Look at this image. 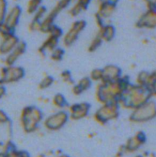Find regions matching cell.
I'll use <instances>...</instances> for the list:
<instances>
[{"mask_svg":"<svg viewBox=\"0 0 156 157\" xmlns=\"http://www.w3.org/2000/svg\"><path fill=\"white\" fill-rule=\"evenodd\" d=\"M0 77V85L6 83H11L17 81L24 76V71L21 67L14 66H6L1 71Z\"/></svg>","mask_w":156,"mask_h":157,"instance_id":"cell-1","label":"cell"},{"mask_svg":"<svg viewBox=\"0 0 156 157\" xmlns=\"http://www.w3.org/2000/svg\"><path fill=\"white\" fill-rule=\"evenodd\" d=\"M155 113V106L152 103L145 102V104L136 107L134 113H132V120L139 122L147 121L152 118Z\"/></svg>","mask_w":156,"mask_h":157,"instance_id":"cell-2","label":"cell"},{"mask_svg":"<svg viewBox=\"0 0 156 157\" xmlns=\"http://www.w3.org/2000/svg\"><path fill=\"white\" fill-rule=\"evenodd\" d=\"M41 119V113L35 108L24 109L22 113V124L28 130L37 126Z\"/></svg>","mask_w":156,"mask_h":157,"instance_id":"cell-3","label":"cell"},{"mask_svg":"<svg viewBox=\"0 0 156 157\" xmlns=\"http://www.w3.org/2000/svg\"><path fill=\"white\" fill-rule=\"evenodd\" d=\"M21 9L19 6H14L6 13L3 25L6 28H7L9 31L13 32L15 26L18 24L20 15H21Z\"/></svg>","mask_w":156,"mask_h":157,"instance_id":"cell-4","label":"cell"},{"mask_svg":"<svg viewBox=\"0 0 156 157\" xmlns=\"http://www.w3.org/2000/svg\"><path fill=\"white\" fill-rule=\"evenodd\" d=\"M3 40L0 44V54L1 55H8L18 44V38L14 35L13 33L9 34L2 37Z\"/></svg>","mask_w":156,"mask_h":157,"instance_id":"cell-5","label":"cell"},{"mask_svg":"<svg viewBox=\"0 0 156 157\" xmlns=\"http://www.w3.org/2000/svg\"><path fill=\"white\" fill-rule=\"evenodd\" d=\"M67 120V114L65 112H59V113L49 117L45 121V124L48 128L58 129L64 125Z\"/></svg>","mask_w":156,"mask_h":157,"instance_id":"cell-6","label":"cell"},{"mask_svg":"<svg viewBox=\"0 0 156 157\" xmlns=\"http://www.w3.org/2000/svg\"><path fill=\"white\" fill-rule=\"evenodd\" d=\"M25 46L22 42H18V44L15 46V48L9 54H8V56L6 59V64L7 66H12L15 63V61L18 59V57L23 54Z\"/></svg>","mask_w":156,"mask_h":157,"instance_id":"cell-7","label":"cell"},{"mask_svg":"<svg viewBox=\"0 0 156 157\" xmlns=\"http://www.w3.org/2000/svg\"><path fill=\"white\" fill-rule=\"evenodd\" d=\"M84 26V24L83 21H77V22L75 23L73 25V28L71 29V30L68 32V34L66 36L65 43L70 44V43L73 42L76 39V36H77V34H79V32L83 29Z\"/></svg>","mask_w":156,"mask_h":157,"instance_id":"cell-8","label":"cell"},{"mask_svg":"<svg viewBox=\"0 0 156 157\" xmlns=\"http://www.w3.org/2000/svg\"><path fill=\"white\" fill-rule=\"evenodd\" d=\"M88 105L87 104H76L71 107V116L74 118H80L86 116L88 112Z\"/></svg>","mask_w":156,"mask_h":157,"instance_id":"cell-9","label":"cell"},{"mask_svg":"<svg viewBox=\"0 0 156 157\" xmlns=\"http://www.w3.org/2000/svg\"><path fill=\"white\" fill-rule=\"evenodd\" d=\"M114 35V29L111 26H105L102 28V34H101V38H104L106 40L111 39Z\"/></svg>","mask_w":156,"mask_h":157,"instance_id":"cell-10","label":"cell"},{"mask_svg":"<svg viewBox=\"0 0 156 157\" xmlns=\"http://www.w3.org/2000/svg\"><path fill=\"white\" fill-rule=\"evenodd\" d=\"M6 13H7V2H6V0H0V27L3 24Z\"/></svg>","mask_w":156,"mask_h":157,"instance_id":"cell-11","label":"cell"},{"mask_svg":"<svg viewBox=\"0 0 156 157\" xmlns=\"http://www.w3.org/2000/svg\"><path fill=\"white\" fill-rule=\"evenodd\" d=\"M42 0H30L28 5V11L30 13L36 12V11L39 9L40 4L41 3Z\"/></svg>","mask_w":156,"mask_h":157,"instance_id":"cell-12","label":"cell"},{"mask_svg":"<svg viewBox=\"0 0 156 157\" xmlns=\"http://www.w3.org/2000/svg\"><path fill=\"white\" fill-rule=\"evenodd\" d=\"M90 1H91V0H78L76 6H77L79 9H80V10H82V9H86V8L88 6Z\"/></svg>","mask_w":156,"mask_h":157,"instance_id":"cell-13","label":"cell"},{"mask_svg":"<svg viewBox=\"0 0 156 157\" xmlns=\"http://www.w3.org/2000/svg\"><path fill=\"white\" fill-rule=\"evenodd\" d=\"M149 7V11L156 13V0H145Z\"/></svg>","mask_w":156,"mask_h":157,"instance_id":"cell-14","label":"cell"},{"mask_svg":"<svg viewBox=\"0 0 156 157\" xmlns=\"http://www.w3.org/2000/svg\"><path fill=\"white\" fill-rule=\"evenodd\" d=\"M54 102L55 104H57V105L59 106V107H62V106L65 104V103H64V98H63V96H61V95H58V96H56Z\"/></svg>","mask_w":156,"mask_h":157,"instance_id":"cell-15","label":"cell"},{"mask_svg":"<svg viewBox=\"0 0 156 157\" xmlns=\"http://www.w3.org/2000/svg\"><path fill=\"white\" fill-rule=\"evenodd\" d=\"M8 122H9V117H7V115L2 110H0V124H3Z\"/></svg>","mask_w":156,"mask_h":157,"instance_id":"cell-16","label":"cell"},{"mask_svg":"<svg viewBox=\"0 0 156 157\" xmlns=\"http://www.w3.org/2000/svg\"><path fill=\"white\" fill-rule=\"evenodd\" d=\"M50 84H51V80L50 81V78H47L42 81V83H41V85H42V87H43V86H45V87H48V86L50 85Z\"/></svg>","mask_w":156,"mask_h":157,"instance_id":"cell-17","label":"cell"},{"mask_svg":"<svg viewBox=\"0 0 156 157\" xmlns=\"http://www.w3.org/2000/svg\"><path fill=\"white\" fill-rule=\"evenodd\" d=\"M6 94V88L3 85H0V99L2 98Z\"/></svg>","mask_w":156,"mask_h":157,"instance_id":"cell-18","label":"cell"},{"mask_svg":"<svg viewBox=\"0 0 156 157\" xmlns=\"http://www.w3.org/2000/svg\"><path fill=\"white\" fill-rule=\"evenodd\" d=\"M105 1L107 2L108 3H110V4L114 5V6H116V4L117 3L118 0H105Z\"/></svg>","mask_w":156,"mask_h":157,"instance_id":"cell-19","label":"cell"}]
</instances>
